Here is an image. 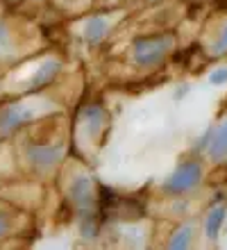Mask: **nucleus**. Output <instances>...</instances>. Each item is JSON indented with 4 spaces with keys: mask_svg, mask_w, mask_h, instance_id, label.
Wrapping results in <instances>:
<instances>
[]
</instances>
